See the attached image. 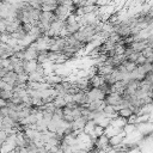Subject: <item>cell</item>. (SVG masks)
Instances as JSON below:
<instances>
[{"label": "cell", "instance_id": "6da1fadb", "mask_svg": "<svg viewBox=\"0 0 153 153\" xmlns=\"http://www.w3.org/2000/svg\"><path fill=\"white\" fill-rule=\"evenodd\" d=\"M105 96L106 94L100 88H90L86 92L87 103H92V102H97V100H104Z\"/></svg>", "mask_w": 153, "mask_h": 153}, {"label": "cell", "instance_id": "7a4b0ae2", "mask_svg": "<svg viewBox=\"0 0 153 153\" xmlns=\"http://www.w3.org/2000/svg\"><path fill=\"white\" fill-rule=\"evenodd\" d=\"M105 103L108 105H112V106H117L120 104H122L123 102V97L117 94V93H109L105 96Z\"/></svg>", "mask_w": 153, "mask_h": 153}, {"label": "cell", "instance_id": "3957f363", "mask_svg": "<svg viewBox=\"0 0 153 153\" xmlns=\"http://www.w3.org/2000/svg\"><path fill=\"white\" fill-rule=\"evenodd\" d=\"M126 136H127L126 133L122 130L120 134H117V135L110 137V139H109V145H110V147H111V148H116L117 146H120V145L123 142V140H124Z\"/></svg>", "mask_w": 153, "mask_h": 153}, {"label": "cell", "instance_id": "277c9868", "mask_svg": "<svg viewBox=\"0 0 153 153\" xmlns=\"http://www.w3.org/2000/svg\"><path fill=\"white\" fill-rule=\"evenodd\" d=\"M38 66H39V63L37 62V60H31V61H25L24 60V65H23L24 72L26 74H31V73L36 72Z\"/></svg>", "mask_w": 153, "mask_h": 153}, {"label": "cell", "instance_id": "5b68a950", "mask_svg": "<svg viewBox=\"0 0 153 153\" xmlns=\"http://www.w3.org/2000/svg\"><path fill=\"white\" fill-rule=\"evenodd\" d=\"M38 57V51L32 48V47H27L24 50V60L25 61H31V60H37Z\"/></svg>", "mask_w": 153, "mask_h": 153}, {"label": "cell", "instance_id": "8992f818", "mask_svg": "<svg viewBox=\"0 0 153 153\" xmlns=\"http://www.w3.org/2000/svg\"><path fill=\"white\" fill-rule=\"evenodd\" d=\"M87 122V118L81 116L79 118H76L74 122H72V131H75V130H82L85 124Z\"/></svg>", "mask_w": 153, "mask_h": 153}, {"label": "cell", "instance_id": "52a82bcc", "mask_svg": "<svg viewBox=\"0 0 153 153\" xmlns=\"http://www.w3.org/2000/svg\"><path fill=\"white\" fill-rule=\"evenodd\" d=\"M133 51L135 53H142L147 47H148V43H147V39L146 41H141V42H134L131 45H129Z\"/></svg>", "mask_w": 153, "mask_h": 153}, {"label": "cell", "instance_id": "ba28073f", "mask_svg": "<svg viewBox=\"0 0 153 153\" xmlns=\"http://www.w3.org/2000/svg\"><path fill=\"white\" fill-rule=\"evenodd\" d=\"M1 80L5 81V82H7V84H11V85L16 86V84H17V81H18V75H17L14 72H8Z\"/></svg>", "mask_w": 153, "mask_h": 153}, {"label": "cell", "instance_id": "9c48e42d", "mask_svg": "<svg viewBox=\"0 0 153 153\" xmlns=\"http://www.w3.org/2000/svg\"><path fill=\"white\" fill-rule=\"evenodd\" d=\"M94 128H96V123H94V121H92V120H90V121H87L86 122V124H85V127H84V129H82V131L85 133V134H90V133H92L93 130H94Z\"/></svg>", "mask_w": 153, "mask_h": 153}, {"label": "cell", "instance_id": "30bf717a", "mask_svg": "<svg viewBox=\"0 0 153 153\" xmlns=\"http://www.w3.org/2000/svg\"><path fill=\"white\" fill-rule=\"evenodd\" d=\"M53 104H54V106H55L56 109H63V108L66 106V102H65L63 97H61V96H57V97L54 99Z\"/></svg>", "mask_w": 153, "mask_h": 153}, {"label": "cell", "instance_id": "8fae6325", "mask_svg": "<svg viewBox=\"0 0 153 153\" xmlns=\"http://www.w3.org/2000/svg\"><path fill=\"white\" fill-rule=\"evenodd\" d=\"M122 65L124 66V68H126V71H127L128 73H131V72H134V71L137 68V66H136L135 62H130V61H128V60H126Z\"/></svg>", "mask_w": 153, "mask_h": 153}, {"label": "cell", "instance_id": "7c38bea8", "mask_svg": "<svg viewBox=\"0 0 153 153\" xmlns=\"http://www.w3.org/2000/svg\"><path fill=\"white\" fill-rule=\"evenodd\" d=\"M131 115H133V111H131L130 108H126V109H122V110L118 111V116H120V117H123V118H127V120H128V117L131 116Z\"/></svg>", "mask_w": 153, "mask_h": 153}, {"label": "cell", "instance_id": "4fadbf2b", "mask_svg": "<svg viewBox=\"0 0 153 153\" xmlns=\"http://www.w3.org/2000/svg\"><path fill=\"white\" fill-rule=\"evenodd\" d=\"M135 130H136V124H129V123H127L124 126V128H123V131L126 133V135H129V134L134 133Z\"/></svg>", "mask_w": 153, "mask_h": 153}, {"label": "cell", "instance_id": "5bb4252c", "mask_svg": "<svg viewBox=\"0 0 153 153\" xmlns=\"http://www.w3.org/2000/svg\"><path fill=\"white\" fill-rule=\"evenodd\" d=\"M12 97H13V91H1L0 92V98L5 99L6 102L11 100Z\"/></svg>", "mask_w": 153, "mask_h": 153}, {"label": "cell", "instance_id": "9a60e30c", "mask_svg": "<svg viewBox=\"0 0 153 153\" xmlns=\"http://www.w3.org/2000/svg\"><path fill=\"white\" fill-rule=\"evenodd\" d=\"M103 112H104V115H105V116H109V115H112V114H117V111H116L115 106H112V105H108V104L105 105V108H104Z\"/></svg>", "mask_w": 153, "mask_h": 153}, {"label": "cell", "instance_id": "2e32d148", "mask_svg": "<svg viewBox=\"0 0 153 153\" xmlns=\"http://www.w3.org/2000/svg\"><path fill=\"white\" fill-rule=\"evenodd\" d=\"M11 38H12V36H11V33H8V32H4V33L0 35V42H1V43L7 44Z\"/></svg>", "mask_w": 153, "mask_h": 153}, {"label": "cell", "instance_id": "e0dca14e", "mask_svg": "<svg viewBox=\"0 0 153 153\" xmlns=\"http://www.w3.org/2000/svg\"><path fill=\"white\" fill-rule=\"evenodd\" d=\"M104 133H105V129H104V128H102V127H99V126H96V128H94V134L97 135V137L104 135Z\"/></svg>", "mask_w": 153, "mask_h": 153}, {"label": "cell", "instance_id": "ac0fdd59", "mask_svg": "<svg viewBox=\"0 0 153 153\" xmlns=\"http://www.w3.org/2000/svg\"><path fill=\"white\" fill-rule=\"evenodd\" d=\"M147 62V60H146V57L142 55V54H140V56L137 57V60H136V66H142L143 63H146Z\"/></svg>", "mask_w": 153, "mask_h": 153}, {"label": "cell", "instance_id": "d6986e66", "mask_svg": "<svg viewBox=\"0 0 153 153\" xmlns=\"http://www.w3.org/2000/svg\"><path fill=\"white\" fill-rule=\"evenodd\" d=\"M0 115H1L2 117H7V116L10 115V109H8L7 106H4L2 109H0Z\"/></svg>", "mask_w": 153, "mask_h": 153}, {"label": "cell", "instance_id": "ffe728a7", "mask_svg": "<svg viewBox=\"0 0 153 153\" xmlns=\"http://www.w3.org/2000/svg\"><path fill=\"white\" fill-rule=\"evenodd\" d=\"M6 29H7V25H6L5 20L4 19H0V35L4 33V32H6Z\"/></svg>", "mask_w": 153, "mask_h": 153}, {"label": "cell", "instance_id": "44dd1931", "mask_svg": "<svg viewBox=\"0 0 153 153\" xmlns=\"http://www.w3.org/2000/svg\"><path fill=\"white\" fill-rule=\"evenodd\" d=\"M147 43H148V47H152L153 48V33H151L149 37L147 38Z\"/></svg>", "mask_w": 153, "mask_h": 153}, {"label": "cell", "instance_id": "7402d4cb", "mask_svg": "<svg viewBox=\"0 0 153 153\" xmlns=\"http://www.w3.org/2000/svg\"><path fill=\"white\" fill-rule=\"evenodd\" d=\"M4 106H7V102L2 98H0V109H2Z\"/></svg>", "mask_w": 153, "mask_h": 153}, {"label": "cell", "instance_id": "603a6c76", "mask_svg": "<svg viewBox=\"0 0 153 153\" xmlns=\"http://www.w3.org/2000/svg\"><path fill=\"white\" fill-rule=\"evenodd\" d=\"M116 153H127V152H124V151H117Z\"/></svg>", "mask_w": 153, "mask_h": 153}]
</instances>
